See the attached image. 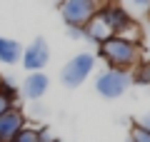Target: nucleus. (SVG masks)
<instances>
[{"mask_svg":"<svg viewBox=\"0 0 150 142\" xmlns=\"http://www.w3.org/2000/svg\"><path fill=\"white\" fill-rule=\"evenodd\" d=\"M95 63L98 58L93 53H80V55H75L73 60H68L65 63V67L60 70V82L65 85V87H80L83 82L88 80V75L95 70Z\"/></svg>","mask_w":150,"mask_h":142,"instance_id":"4","label":"nucleus"},{"mask_svg":"<svg viewBox=\"0 0 150 142\" xmlns=\"http://www.w3.org/2000/svg\"><path fill=\"white\" fill-rule=\"evenodd\" d=\"M50 60V47L45 42V37H35L28 47H23V67L28 72H40Z\"/></svg>","mask_w":150,"mask_h":142,"instance_id":"6","label":"nucleus"},{"mask_svg":"<svg viewBox=\"0 0 150 142\" xmlns=\"http://www.w3.org/2000/svg\"><path fill=\"white\" fill-rule=\"evenodd\" d=\"M135 125H140V127H145V130L150 132V112H145L143 117H138V120H135Z\"/></svg>","mask_w":150,"mask_h":142,"instance_id":"16","label":"nucleus"},{"mask_svg":"<svg viewBox=\"0 0 150 142\" xmlns=\"http://www.w3.org/2000/svg\"><path fill=\"white\" fill-rule=\"evenodd\" d=\"M13 142H38V127L25 125V127L15 135V140H13Z\"/></svg>","mask_w":150,"mask_h":142,"instance_id":"13","label":"nucleus"},{"mask_svg":"<svg viewBox=\"0 0 150 142\" xmlns=\"http://www.w3.org/2000/svg\"><path fill=\"white\" fill-rule=\"evenodd\" d=\"M133 85V72H125V70H110L100 72L95 77V92L105 100H118L128 92V87Z\"/></svg>","mask_w":150,"mask_h":142,"instance_id":"3","label":"nucleus"},{"mask_svg":"<svg viewBox=\"0 0 150 142\" xmlns=\"http://www.w3.org/2000/svg\"><path fill=\"white\" fill-rule=\"evenodd\" d=\"M100 15H103V20H105V25L110 27L112 35H125L128 30H133V27L138 25V22L133 20V15H130L125 8L118 5V3H112V0L100 10Z\"/></svg>","mask_w":150,"mask_h":142,"instance_id":"5","label":"nucleus"},{"mask_svg":"<svg viewBox=\"0 0 150 142\" xmlns=\"http://www.w3.org/2000/svg\"><path fill=\"white\" fill-rule=\"evenodd\" d=\"M133 82H138V85H150V60L140 63L138 67L133 70Z\"/></svg>","mask_w":150,"mask_h":142,"instance_id":"12","label":"nucleus"},{"mask_svg":"<svg viewBox=\"0 0 150 142\" xmlns=\"http://www.w3.org/2000/svg\"><path fill=\"white\" fill-rule=\"evenodd\" d=\"M98 53L100 58L108 63L110 70H125V72H133L140 63H143V47L133 40H125L120 35L108 37L103 45H98Z\"/></svg>","mask_w":150,"mask_h":142,"instance_id":"1","label":"nucleus"},{"mask_svg":"<svg viewBox=\"0 0 150 142\" xmlns=\"http://www.w3.org/2000/svg\"><path fill=\"white\" fill-rule=\"evenodd\" d=\"M68 37H73V40H83V27H68Z\"/></svg>","mask_w":150,"mask_h":142,"instance_id":"17","label":"nucleus"},{"mask_svg":"<svg viewBox=\"0 0 150 142\" xmlns=\"http://www.w3.org/2000/svg\"><path fill=\"white\" fill-rule=\"evenodd\" d=\"M25 125H28V117H25L23 110L10 107L8 112H3V115H0V142H13L15 135Z\"/></svg>","mask_w":150,"mask_h":142,"instance_id":"7","label":"nucleus"},{"mask_svg":"<svg viewBox=\"0 0 150 142\" xmlns=\"http://www.w3.org/2000/svg\"><path fill=\"white\" fill-rule=\"evenodd\" d=\"M0 95H3L8 102H13V105H15L20 90L15 87V82H10V80H5V77H0Z\"/></svg>","mask_w":150,"mask_h":142,"instance_id":"11","label":"nucleus"},{"mask_svg":"<svg viewBox=\"0 0 150 142\" xmlns=\"http://www.w3.org/2000/svg\"><path fill=\"white\" fill-rule=\"evenodd\" d=\"M148 18H150V5H148Z\"/></svg>","mask_w":150,"mask_h":142,"instance_id":"21","label":"nucleus"},{"mask_svg":"<svg viewBox=\"0 0 150 142\" xmlns=\"http://www.w3.org/2000/svg\"><path fill=\"white\" fill-rule=\"evenodd\" d=\"M10 107H15V105H13V102H8L5 97L0 95V115H3V112H8V110H10Z\"/></svg>","mask_w":150,"mask_h":142,"instance_id":"18","label":"nucleus"},{"mask_svg":"<svg viewBox=\"0 0 150 142\" xmlns=\"http://www.w3.org/2000/svg\"><path fill=\"white\" fill-rule=\"evenodd\" d=\"M55 3H58V5H60V3H65V0H55Z\"/></svg>","mask_w":150,"mask_h":142,"instance_id":"20","label":"nucleus"},{"mask_svg":"<svg viewBox=\"0 0 150 142\" xmlns=\"http://www.w3.org/2000/svg\"><path fill=\"white\" fill-rule=\"evenodd\" d=\"M110 0H65L60 3V15L68 27H85Z\"/></svg>","mask_w":150,"mask_h":142,"instance_id":"2","label":"nucleus"},{"mask_svg":"<svg viewBox=\"0 0 150 142\" xmlns=\"http://www.w3.org/2000/svg\"><path fill=\"white\" fill-rule=\"evenodd\" d=\"M58 137H53V132L48 127H38V142H55Z\"/></svg>","mask_w":150,"mask_h":142,"instance_id":"15","label":"nucleus"},{"mask_svg":"<svg viewBox=\"0 0 150 142\" xmlns=\"http://www.w3.org/2000/svg\"><path fill=\"white\" fill-rule=\"evenodd\" d=\"M130 5H135V8H145L148 10V5H150V0H128Z\"/></svg>","mask_w":150,"mask_h":142,"instance_id":"19","label":"nucleus"},{"mask_svg":"<svg viewBox=\"0 0 150 142\" xmlns=\"http://www.w3.org/2000/svg\"><path fill=\"white\" fill-rule=\"evenodd\" d=\"M55 142H60V140H55Z\"/></svg>","mask_w":150,"mask_h":142,"instance_id":"22","label":"nucleus"},{"mask_svg":"<svg viewBox=\"0 0 150 142\" xmlns=\"http://www.w3.org/2000/svg\"><path fill=\"white\" fill-rule=\"evenodd\" d=\"M130 142H150V132L140 125H130Z\"/></svg>","mask_w":150,"mask_h":142,"instance_id":"14","label":"nucleus"},{"mask_svg":"<svg viewBox=\"0 0 150 142\" xmlns=\"http://www.w3.org/2000/svg\"><path fill=\"white\" fill-rule=\"evenodd\" d=\"M108 37H112V32H110V27L105 25L103 15L98 13V15L93 18V20L88 22L85 27H83V40H88V42H95V45H103V42H105Z\"/></svg>","mask_w":150,"mask_h":142,"instance_id":"9","label":"nucleus"},{"mask_svg":"<svg viewBox=\"0 0 150 142\" xmlns=\"http://www.w3.org/2000/svg\"><path fill=\"white\" fill-rule=\"evenodd\" d=\"M48 87H50V77L45 72H30L25 80H23V85H20V92L25 95L28 100H33V102H38L40 97H43L45 92H48Z\"/></svg>","mask_w":150,"mask_h":142,"instance_id":"8","label":"nucleus"},{"mask_svg":"<svg viewBox=\"0 0 150 142\" xmlns=\"http://www.w3.org/2000/svg\"><path fill=\"white\" fill-rule=\"evenodd\" d=\"M23 60V45L13 37L0 35V63L3 65H18Z\"/></svg>","mask_w":150,"mask_h":142,"instance_id":"10","label":"nucleus"}]
</instances>
